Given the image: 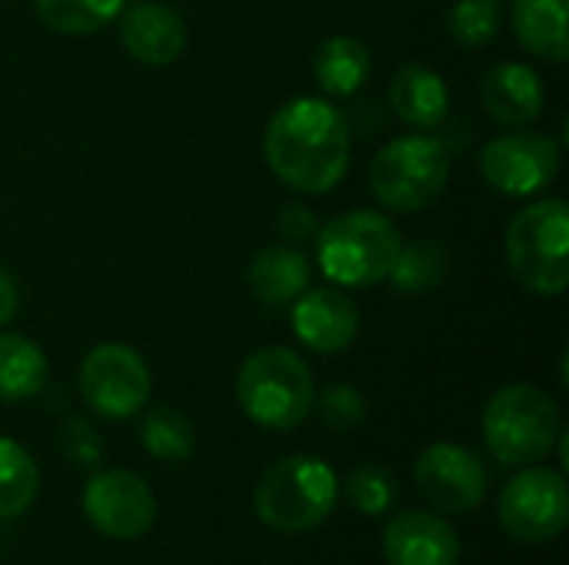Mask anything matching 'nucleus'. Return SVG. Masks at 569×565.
I'll use <instances>...</instances> for the list:
<instances>
[{
    "label": "nucleus",
    "mask_w": 569,
    "mask_h": 565,
    "mask_svg": "<svg viewBox=\"0 0 569 565\" xmlns=\"http://www.w3.org/2000/svg\"><path fill=\"white\" fill-rule=\"evenodd\" d=\"M263 157L283 186L320 196L347 176L350 123L330 100L297 97L270 117Z\"/></svg>",
    "instance_id": "1"
},
{
    "label": "nucleus",
    "mask_w": 569,
    "mask_h": 565,
    "mask_svg": "<svg viewBox=\"0 0 569 565\" xmlns=\"http://www.w3.org/2000/svg\"><path fill=\"white\" fill-rule=\"evenodd\" d=\"M313 376L290 346H263L250 353L237 373V403L243 416L263 430H297L313 413Z\"/></svg>",
    "instance_id": "2"
},
{
    "label": "nucleus",
    "mask_w": 569,
    "mask_h": 565,
    "mask_svg": "<svg viewBox=\"0 0 569 565\" xmlns=\"http://www.w3.org/2000/svg\"><path fill=\"white\" fill-rule=\"evenodd\" d=\"M317 263L337 286H377L403 246L400 230L377 210H350L317 230Z\"/></svg>",
    "instance_id": "3"
},
{
    "label": "nucleus",
    "mask_w": 569,
    "mask_h": 565,
    "mask_svg": "<svg viewBox=\"0 0 569 565\" xmlns=\"http://www.w3.org/2000/svg\"><path fill=\"white\" fill-rule=\"evenodd\" d=\"M480 430L503 466H533L553 453L563 420L550 393L533 383H510L490 396Z\"/></svg>",
    "instance_id": "4"
},
{
    "label": "nucleus",
    "mask_w": 569,
    "mask_h": 565,
    "mask_svg": "<svg viewBox=\"0 0 569 565\" xmlns=\"http://www.w3.org/2000/svg\"><path fill=\"white\" fill-rule=\"evenodd\" d=\"M337 473L317 456L277 460L257 483L253 509L273 533H310L323 526L337 506Z\"/></svg>",
    "instance_id": "5"
},
{
    "label": "nucleus",
    "mask_w": 569,
    "mask_h": 565,
    "mask_svg": "<svg viewBox=\"0 0 569 565\" xmlns=\"http://www.w3.org/2000/svg\"><path fill=\"white\" fill-rule=\"evenodd\" d=\"M507 266L537 296H560L569 286V206L537 200L523 206L503 236Z\"/></svg>",
    "instance_id": "6"
},
{
    "label": "nucleus",
    "mask_w": 569,
    "mask_h": 565,
    "mask_svg": "<svg viewBox=\"0 0 569 565\" xmlns=\"http://www.w3.org/2000/svg\"><path fill=\"white\" fill-rule=\"evenodd\" d=\"M450 180V153L437 137L410 133L383 143L370 163V193L393 213H417L440 200Z\"/></svg>",
    "instance_id": "7"
},
{
    "label": "nucleus",
    "mask_w": 569,
    "mask_h": 565,
    "mask_svg": "<svg viewBox=\"0 0 569 565\" xmlns=\"http://www.w3.org/2000/svg\"><path fill=\"white\" fill-rule=\"evenodd\" d=\"M500 526L510 539L537 546L557 539L569 523V486L560 470L527 466L500 493Z\"/></svg>",
    "instance_id": "8"
},
{
    "label": "nucleus",
    "mask_w": 569,
    "mask_h": 565,
    "mask_svg": "<svg viewBox=\"0 0 569 565\" xmlns=\"http://www.w3.org/2000/svg\"><path fill=\"white\" fill-rule=\"evenodd\" d=\"M80 396L103 420H130L150 400V370L127 343H100L80 363Z\"/></svg>",
    "instance_id": "9"
},
{
    "label": "nucleus",
    "mask_w": 569,
    "mask_h": 565,
    "mask_svg": "<svg viewBox=\"0 0 569 565\" xmlns=\"http://www.w3.org/2000/svg\"><path fill=\"white\" fill-rule=\"evenodd\" d=\"M560 143L547 133H500L480 150V176L503 196H533L560 173Z\"/></svg>",
    "instance_id": "10"
},
{
    "label": "nucleus",
    "mask_w": 569,
    "mask_h": 565,
    "mask_svg": "<svg viewBox=\"0 0 569 565\" xmlns=\"http://www.w3.org/2000/svg\"><path fill=\"white\" fill-rule=\"evenodd\" d=\"M83 516L110 539L130 543L153 529L157 500L143 476L130 470H100L83 486Z\"/></svg>",
    "instance_id": "11"
},
{
    "label": "nucleus",
    "mask_w": 569,
    "mask_h": 565,
    "mask_svg": "<svg viewBox=\"0 0 569 565\" xmlns=\"http://www.w3.org/2000/svg\"><path fill=\"white\" fill-rule=\"evenodd\" d=\"M420 496L440 516L473 513L487 496V466L483 460L457 443H433L420 453L413 470Z\"/></svg>",
    "instance_id": "12"
},
{
    "label": "nucleus",
    "mask_w": 569,
    "mask_h": 565,
    "mask_svg": "<svg viewBox=\"0 0 569 565\" xmlns=\"http://www.w3.org/2000/svg\"><path fill=\"white\" fill-rule=\"evenodd\" d=\"M460 536L433 509H407L383 529V556L390 565H460Z\"/></svg>",
    "instance_id": "13"
},
{
    "label": "nucleus",
    "mask_w": 569,
    "mask_h": 565,
    "mask_svg": "<svg viewBox=\"0 0 569 565\" xmlns=\"http://www.w3.org/2000/svg\"><path fill=\"white\" fill-rule=\"evenodd\" d=\"M293 333L307 350L320 356L343 353L360 333V310L347 293L333 286L300 293L293 300Z\"/></svg>",
    "instance_id": "14"
},
{
    "label": "nucleus",
    "mask_w": 569,
    "mask_h": 565,
    "mask_svg": "<svg viewBox=\"0 0 569 565\" xmlns=\"http://www.w3.org/2000/svg\"><path fill=\"white\" fill-rule=\"evenodd\" d=\"M120 40H123V47H127V53L133 60H140L147 67H167L187 47V23L167 3L140 0V3L123 10Z\"/></svg>",
    "instance_id": "15"
},
{
    "label": "nucleus",
    "mask_w": 569,
    "mask_h": 565,
    "mask_svg": "<svg viewBox=\"0 0 569 565\" xmlns=\"http://www.w3.org/2000/svg\"><path fill=\"white\" fill-rule=\"evenodd\" d=\"M480 97H483L487 113L503 127H527L547 107V90H543L540 73L517 60H503L490 67L483 73Z\"/></svg>",
    "instance_id": "16"
},
{
    "label": "nucleus",
    "mask_w": 569,
    "mask_h": 565,
    "mask_svg": "<svg viewBox=\"0 0 569 565\" xmlns=\"http://www.w3.org/2000/svg\"><path fill=\"white\" fill-rule=\"evenodd\" d=\"M390 107L403 123L433 130L450 113V90L437 70L423 63H403L390 80Z\"/></svg>",
    "instance_id": "17"
},
{
    "label": "nucleus",
    "mask_w": 569,
    "mask_h": 565,
    "mask_svg": "<svg viewBox=\"0 0 569 565\" xmlns=\"http://www.w3.org/2000/svg\"><path fill=\"white\" fill-rule=\"evenodd\" d=\"M247 283L260 303L287 306L310 286V263H307L303 250H297L290 243H273L253 256V263L247 270Z\"/></svg>",
    "instance_id": "18"
},
{
    "label": "nucleus",
    "mask_w": 569,
    "mask_h": 565,
    "mask_svg": "<svg viewBox=\"0 0 569 565\" xmlns=\"http://www.w3.org/2000/svg\"><path fill=\"white\" fill-rule=\"evenodd\" d=\"M569 0H513V33L520 47L550 63H563L569 57L567 37Z\"/></svg>",
    "instance_id": "19"
},
{
    "label": "nucleus",
    "mask_w": 569,
    "mask_h": 565,
    "mask_svg": "<svg viewBox=\"0 0 569 565\" xmlns=\"http://www.w3.org/2000/svg\"><path fill=\"white\" fill-rule=\"evenodd\" d=\"M373 60L367 43H360L350 33L327 37L313 50V77L323 93L330 97H353L367 80H370Z\"/></svg>",
    "instance_id": "20"
},
{
    "label": "nucleus",
    "mask_w": 569,
    "mask_h": 565,
    "mask_svg": "<svg viewBox=\"0 0 569 565\" xmlns=\"http://www.w3.org/2000/svg\"><path fill=\"white\" fill-rule=\"evenodd\" d=\"M47 356L43 350L17 333H0V403H20L43 390Z\"/></svg>",
    "instance_id": "21"
},
{
    "label": "nucleus",
    "mask_w": 569,
    "mask_h": 565,
    "mask_svg": "<svg viewBox=\"0 0 569 565\" xmlns=\"http://www.w3.org/2000/svg\"><path fill=\"white\" fill-rule=\"evenodd\" d=\"M40 496L37 460L13 440L0 436V519L23 516Z\"/></svg>",
    "instance_id": "22"
},
{
    "label": "nucleus",
    "mask_w": 569,
    "mask_h": 565,
    "mask_svg": "<svg viewBox=\"0 0 569 565\" xmlns=\"http://www.w3.org/2000/svg\"><path fill=\"white\" fill-rule=\"evenodd\" d=\"M450 270V256L440 243L433 240H413V243H403L400 253H397V263L390 270V283L400 290V293H410V296H423L430 290H437L443 283Z\"/></svg>",
    "instance_id": "23"
},
{
    "label": "nucleus",
    "mask_w": 569,
    "mask_h": 565,
    "mask_svg": "<svg viewBox=\"0 0 569 565\" xmlns=\"http://www.w3.org/2000/svg\"><path fill=\"white\" fill-rule=\"evenodd\" d=\"M127 0H33L47 30L63 37H87L117 20Z\"/></svg>",
    "instance_id": "24"
},
{
    "label": "nucleus",
    "mask_w": 569,
    "mask_h": 565,
    "mask_svg": "<svg viewBox=\"0 0 569 565\" xmlns=\"http://www.w3.org/2000/svg\"><path fill=\"white\" fill-rule=\"evenodd\" d=\"M140 446H143L153 460H160V463H183V460L193 456L197 436H193L190 420H187L180 410L160 406V410H153V413L143 416Z\"/></svg>",
    "instance_id": "25"
},
{
    "label": "nucleus",
    "mask_w": 569,
    "mask_h": 565,
    "mask_svg": "<svg viewBox=\"0 0 569 565\" xmlns=\"http://www.w3.org/2000/svg\"><path fill=\"white\" fill-rule=\"evenodd\" d=\"M343 496H347V503H350L357 513H363V516H383V513L397 503L400 486H397V476H393L387 466L367 463V466H357V470L347 476Z\"/></svg>",
    "instance_id": "26"
},
{
    "label": "nucleus",
    "mask_w": 569,
    "mask_h": 565,
    "mask_svg": "<svg viewBox=\"0 0 569 565\" xmlns=\"http://www.w3.org/2000/svg\"><path fill=\"white\" fill-rule=\"evenodd\" d=\"M447 30L460 47H487L500 33V3L497 0H457Z\"/></svg>",
    "instance_id": "27"
},
{
    "label": "nucleus",
    "mask_w": 569,
    "mask_h": 565,
    "mask_svg": "<svg viewBox=\"0 0 569 565\" xmlns=\"http://www.w3.org/2000/svg\"><path fill=\"white\" fill-rule=\"evenodd\" d=\"M323 426L337 430V433H347L353 426H360L367 420V396L350 386V383H333L327 386L317 400H313Z\"/></svg>",
    "instance_id": "28"
},
{
    "label": "nucleus",
    "mask_w": 569,
    "mask_h": 565,
    "mask_svg": "<svg viewBox=\"0 0 569 565\" xmlns=\"http://www.w3.org/2000/svg\"><path fill=\"white\" fill-rule=\"evenodd\" d=\"M57 446L63 453V460L77 470H93L100 460H103V443H100V433L80 420V416H70L60 433H57Z\"/></svg>",
    "instance_id": "29"
},
{
    "label": "nucleus",
    "mask_w": 569,
    "mask_h": 565,
    "mask_svg": "<svg viewBox=\"0 0 569 565\" xmlns=\"http://www.w3.org/2000/svg\"><path fill=\"white\" fill-rule=\"evenodd\" d=\"M317 230H320V223H317L313 210H307L303 203H287V206H280V213H277V233H280L290 246L313 240Z\"/></svg>",
    "instance_id": "30"
},
{
    "label": "nucleus",
    "mask_w": 569,
    "mask_h": 565,
    "mask_svg": "<svg viewBox=\"0 0 569 565\" xmlns=\"http://www.w3.org/2000/svg\"><path fill=\"white\" fill-rule=\"evenodd\" d=\"M17 303H20V296H17V283H13V280H10V273L0 266V326L13 320Z\"/></svg>",
    "instance_id": "31"
}]
</instances>
